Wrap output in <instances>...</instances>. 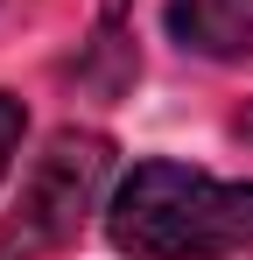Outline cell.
<instances>
[{"mask_svg": "<svg viewBox=\"0 0 253 260\" xmlns=\"http://www.w3.org/2000/svg\"><path fill=\"white\" fill-rule=\"evenodd\" d=\"M232 134H239V141H253V99L239 106V113H232Z\"/></svg>", "mask_w": 253, "mask_h": 260, "instance_id": "5b68a950", "label": "cell"}, {"mask_svg": "<svg viewBox=\"0 0 253 260\" xmlns=\"http://www.w3.org/2000/svg\"><path fill=\"white\" fill-rule=\"evenodd\" d=\"M106 239L126 260H253V183L148 155L120 176Z\"/></svg>", "mask_w": 253, "mask_h": 260, "instance_id": "6da1fadb", "label": "cell"}, {"mask_svg": "<svg viewBox=\"0 0 253 260\" xmlns=\"http://www.w3.org/2000/svg\"><path fill=\"white\" fill-rule=\"evenodd\" d=\"M169 36L190 56L246 63L253 56V0H169Z\"/></svg>", "mask_w": 253, "mask_h": 260, "instance_id": "3957f363", "label": "cell"}, {"mask_svg": "<svg viewBox=\"0 0 253 260\" xmlns=\"http://www.w3.org/2000/svg\"><path fill=\"white\" fill-rule=\"evenodd\" d=\"M21 134H28V106L14 99V91H0V183L14 169V148H21Z\"/></svg>", "mask_w": 253, "mask_h": 260, "instance_id": "277c9868", "label": "cell"}, {"mask_svg": "<svg viewBox=\"0 0 253 260\" xmlns=\"http://www.w3.org/2000/svg\"><path fill=\"white\" fill-rule=\"evenodd\" d=\"M120 162L113 134L99 127H56L36 169L21 176V197L0 225V260H56L84 232V218L99 211V190Z\"/></svg>", "mask_w": 253, "mask_h": 260, "instance_id": "7a4b0ae2", "label": "cell"}]
</instances>
